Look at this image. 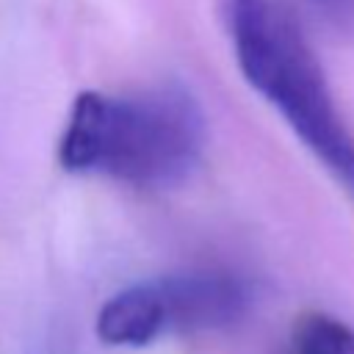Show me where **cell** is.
Listing matches in <instances>:
<instances>
[{"label": "cell", "instance_id": "8992f818", "mask_svg": "<svg viewBox=\"0 0 354 354\" xmlns=\"http://www.w3.org/2000/svg\"><path fill=\"white\" fill-rule=\"evenodd\" d=\"M30 354H69V346H66L64 337L50 335V337H44V340H39V343L30 348Z\"/></svg>", "mask_w": 354, "mask_h": 354}, {"label": "cell", "instance_id": "6da1fadb", "mask_svg": "<svg viewBox=\"0 0 354 354\" xmlns=\"http://www.w3.org/2000/svg\"><path fill=\"white\" fill-rule=\"evenodd\" d=\"M205 116L183 86L136 94L83 91L69 108L58 163L136 188L183 183L202 158Z\"/></svg>", "mask_w": 354, "mask_h": 354}, {"label": "cell", "instance_id": "277c9868", "mask_svg": "<svg viewBox=\"0 0 354 354\" xmlns=\"http://www.w3.org/2000/svg\"><path fill=\"white\" fill-rule=\"evenodd\" d=\"M279 354H354V329L321 310L293 318Z\"/></svg>", "mask_w": 354, "mask_h": 354}, {"label": "cell", "instance_id": "5b68a950", "mask_svg": "<svg viewBox=\"0 0 354 354\" xmlns=\"http://www.w3.org/2000/svg\"><path fill=\"white\" fill-rule=\"evenodd\" d=\"M313 3L326 19L337 25H354V0H313Z\"/></svg>", "mask_w": 354, "mask_h": 354}, {"label": "cell", "instance_id": "3957f363", "mask_svg": "<svg viewBox=\"0 0 354 354\" xmlns=\"http://www.w3.org/2000/svg\"><path fill=\"white\" fill-rule=\"evenodd\" d=\"M252 285L230 268H188L113 293L97 313L108 346H149L169 332H218L246 318Z\"/></svg>", "mask_w": 354, "mask_h": 354}, {"label": "cell", "instance_id": "7a4b0ae2", "mask_svg": "<svg viewBox=\"0 0 354 354\" xmlns=\"http://www.w3.org/2000/svg\"><path fill=\"white\" fill-rule=\"evenodd\" d=\"M218 8L249 86L282 113L313 158L354 196V133L293 14L282 0H218Z\"/></svg>", "mask_w": 354, "mask_h": 354}]
</instances>
